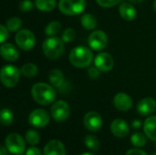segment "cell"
Returning a JSON list of instances; mask_svg holds the SVG:
<instances>
[{
	"label": "cell",
	"instance_id": "cell-15",
	"mask_svg": "<svg viewBox=\"0 0 156 155\" xmlns=\"http://www.w3.org/2000/svg\"><path fill=\"white\" fill-rule=\"evenodd\" d=\"M43 155H67L64 144L58 140L49 141L44 147Z\"/></svg>",
	"mask_w": 156,
	"mask_h": 155
},
{
	"label": "cell",
	"instance_id": "cell-37",
	"mask_svg": "<svg viewBox=\"0 0 156 155\" xmlns=\"http://www.w3.org/2000/svg\"><path fill=\"white\" fill-rule=\"evenodd\" d=\"M8 150L5 146H1L0 148V155H8Z\"/></svg>",
	"mask_w": 156,
	"mask_h": 155
},
{
	"label": "cell",
	"instance_id": "cell-25",
	"mask_svg": "<svg viewBox=\"0 0 156 155\" xmlns=\"http://www.w3.org/2000/svg\"><path fill=\"white\" fill-rule=\"evenodd\" d=\"M61 30V24L59 21H51L49 22L46 28H45V34L48 37H54L57 34H58Z\"/></svg>",
	"mask_w": 156,
	"mask_h": 155
},
{
	"label": "cell",
	"instance_id": "cell-39",
	"mask_svg": "<svg viewBox=\"0 0 156 155\" xmlns=\"http://www.w3.org/2000/svg\"><path fill=\"white\" fill-rule=\"evenodd\" d=\"M129 1L132 3H134V4H139V3H142L144 0H129Z\"/></svg>",
	"mask_w": 156,
	"mask_h": 155
},
{
	"label": "cell",
	"instance_id": "cell-32",
	"mask_svg": "<svg viewBox=\"0 0 156 155\" xmlns=\"http://www.w3.org/2000/svg\"><path fill=\"white\" fill-rule=\"evenodd\" d=\"M122 0H96L99 5L108 8V7H112L115 6L117 4H119Z\"/></svg>",
	"mask_w": 156,
	"mask_h": 155
},
{
	"label": "cell",
	"instance_id": "cell-17",
	"mask_svg": "<svg viewBox=\"0 0 156 155\" xmlns=\"http://www.w3.org/2000/svg\"><path fill=\"white\" fill-rule=\"evenodd\" d=\"M1 57L7 61H16L19 57V51L11 43H3L0 47Z\"/></svg>",
	"mask_w": 156,
	"mask_h": 155
},
{
	"label": "cell",
	"instance_id": "cell-12",
	"mask_svg": "<svg viewBox=\"0 0 156 155\" xmlns=\"http://www.w3.org/2000/svg\"><path fill=\"white\" fill-rule=\"evenodd\" d=\"M94 66L97 67L101 72H108L112 70L114 66L113 58L109 53L101 52L94 58Z\"/></svg>",
	"mask_w": 156,
	"mask_h": 155
},
{
	"label": "cell",
	"instance_id": "cell-19",
	"mask_svg": "<svg viewBox=\"0 0 156 155\" xmlns=\"http://www.w3.org/2000/svg\"><path fill=\"white\" fill-rule=\"evenodd\" d=\"M119 13L122 18H123L126 21H132L137 16V11L135 7L132 4L126 2L122 3V5L119 7Z\"/></svg>",
	"mask_w": 156,
	"mask_h": 155
},
{
	"label": "cell",
	"instance_id": "cell-31",
	"mask_svg": "<svg viewBox=\"0 0 156 155\" xmlns=\"http://www.w3.org/2000/svg\"><path fill=\"white\" fill-rule=\"evenodd\" d=\"M34 4L31 0H22L19 3V9L23 12H29L33 9Z\"/></svg>",
	"mask_w": 156,
	"mask_h": 155
},
{
	"label": "cell",
	"instance_id": "cell-41",
	"mask_svg": "<svg viewBox=\"0 0 156 155\" xmlns=\"http://www.w3.org/2000/svg\"><path fill=\"white\" fill-rule=\"evenodd\" d=\"M153 6H154V10L156 12V0H154V5H153Z\"/></svg>",
	"mask_w": 156,
	"mask_h": 155
},
{
	"label": "cell",
	"instance_id": "cell-24",
	"mask_svg": "<svg viewBox=\"0 0 156 155\" xmlns=\"http://www.w3.org/2000/svg\"><path fill=\"white\" fill-rule=\"evenodd\" d=\"M85 146L92 152H97L100 150V141L94 135H87L84 139Z\"/></svg>",
	"mask_w": 156,
	"mask_h": 155
},
{
	"label": "cell",
	"instance_id": "cell-5",
	"mask_svg": "<svg viewBox=\"0 0 156 155\" xmlns=\"http://www.w3.org/2000/svg\"><path fill=\"white\" fill-rule=\"evenodd\" d=\"M86 8V0H59L58 9L67 16L81 14Z\"/></svg>",
	"mask_w": 156,
	"mask_h": 155
},
{
	"label": "cell",
	"instance_id": "cell-8",
	"mask_svg": "<svg viewBox=\"0 0 156 155\" xmlns=\"http://www.w3.org/2000/svg\"><path fill=\"white\" fill-rule=\"evenodd\" d=\"M51 117L58 122H63L69 117L70 107L64 100L55 101L50 108Z\"/></svg>",
	"mask_w": 156,
	"mask_h": 155
},
{
	"label": "cell",
	"instance_id": "cell-10",
	"mask_svg": "<svg viewBox=\"0 0 156 155\" xmlns=\"http://www.w3.org/2000/svg\"><path fill=\"white\" fill-rule=\"evenodd\" d=\"M88 44L91 49L101 51L104 49L108 44L107 35L102 30H95L89 36Z\"/></svg>",
	"mask_w": 156,
	"mask_h": 155
},
{
	"label": "cell",
	"instance_id": "cell-28",
	"mask_svg": "<svg viewBox=\"0 0 156 155\" xmlns=\"http://www.w3.org/2000/svg\"><path fill=\"white\" fill-rule=\"evenodd\" d=\"M26 141L28 144L34 146V145H37L39 141H40V136H39V133L35 131V130H28L27 132H26Z\"/></svg>",
	"mask_w": 156,
	"mask_h": 155
},
{
	"label": "cell",
	"instance_id": "cell-14",
	"mask_svg": "<svg viewBox=\"0 0 156 155\" xmlns=\"http://www.w3.org/2000/svg\"><path fill=\"white\" fill-rule=\"evenodd\" d=\"M111 131L117 138H124L129 134L130 129L127 122L122 119H115L111 124Z\"/></svg>",
	"mask_w": 156,
	"mask_h": 155
},
{
	"label": "cell",
	"instance_id": "cell-36",
	"mask_svg": "<svg viewBox=\"0 0 156 155\" xmlns=\"http://www.w3.org/2000/svg\"><path fill=\"white\" fill-rule=\"evenodd\" d=\"M125 155H148L144 151L139 149H131L129 150Z\"/></svg>",
	"mask_w": 156,
	"mask_h": 155
},
{
	"label": "cell",
	"instance_id": "cell-26",
	"mask_svg": "<svg viewBox=\"0 0 156 155\" xmlns=\"http://www.w3.org/2000/svg\"><path fill=\"white\" fill-rule=\"evenodd\" d=\"M22 25H23L22 20L19 17H16V16H13V17L8 18L6 20V23H5V26L7 27V29L10 32L19 31Z\"/></svg>",
	"mask_w": 156,
	"mask_h": 155
},
{
	"label": "cell",
	"instance_id": "cell-3",
	"mask_svg": "<svg viewBox=\"0 0 156 155\" xmlns=\"http://www.w3.org/2000/svg\"><path fill=\"white\" fill-rule=\"evenodd\" d=\"M65 50V45L62 38L56 36L47 37L42 44V51L49 59H57L62 56Z\"/></svg>",
	"mask_w": 156,
	"mask_h": 155
},
{
	"label": "cell",
	"instance_id": "cell-22",
	"mask_svg": "<svg viewBox=\"0 0 156 155\" xmlns=\"http://www.w3.org/2000/svg\"><path fill=\"white\" fill-rule=\"evenodd\" d=\"M36 7L43 12L52 11L57 5V0H35Z\"/></svg>",
	"mask_w": 156,
	"mask_h": 155
},
{
	"label": "cell",
	"instance_id": "cell-18",
	"mask_svg": "<svg viewBox=\"0 0 156 155\" xmlns=\"http://www.w3.org/2000/svg\"><path fill=\"white\" fill-rule=\"evenodd\" d=\"M48 80L54 88L58 89L61 91H63V89L66 87L64 74L59 69H52L48 74Z\"/></svg>",
	"mask_w": 156,
	"mask_h": 155
},
{
	"label": "cell",
	"instance_id": "cell-23",
	"mask_svg": "<svg viewBox=\"0 0 156 155\" xmlns=\"http://www.w3.org/2000/svg\"><path fill=\"white\" fill-rule=\"evenodd\" d=\"M20 72L24 77L27 78H33L37 75L38 68L34 63H26L20 69Z\"/></svg>",
	"mask_w": 156,
	"mask_h": 155
},
{
	"label": "cell",
	"instance_id": "cell-7",
	"mask_svg": "<svg viewBox=\"0 0 156 155\" xmlns=\"http://www.w3.org/2000/svg\"><path fill=\"white\" fill-rule=\"evenodd\" d=\"M16 43L22 50H31L36 45L35 35L28 29H22L17 31L16 35Z\"/></svg>",
	"mask_w": 156,
	"mask_h": 155
},
{
	"label": "cell",
	"instance_id": "cell-11",
	"mask_svg": "<svg viewBox=\"0 0 156 155\" xmlns=\"http://www.w3.org/2000/svg\"><path fill=\"white\" fill-rule=\"evenodd\" d=\"M83 123L84 126L87 130L90 132H99L102 125H103V121L101 116L96 112V111H89L85 114L83 118Z\"/></svg>",
	"mask_w": 156,
	"mask_h": 155
},
{
	"label": "cell",
	"instance_id": "cell-27",
	"mask_svg": "<svg viewBox=\"0 0 156 155\" xmlns=\"http://www.w3.org/2000/svg\"><path fill=\"white\" fill-rule=\"evenodd\" d=\"M0 121L2 125L4 126H9L14 122V114L13 112L6 108L2 109L0 112Z\"/></svg>",
	"mask_w": 156,
	"mask_h": 155
},
{
	"label": "cell",
	"instance_id": "cell-42",
	"mask_svg": "<svg viewBox=\"0 0 156 155\" xmlns=\"http://www.w3.org/2000/svg\"><path fill=\"white\" fill-rule=\"evenodd\" d=\"M152 155H156V153H153V154Z\"/></svg>",
	"mask_w": 156,
	"mask_h": 155
},
{
	"label": "cell",
	"instance_id": "cell-30",
	"mask_svg": "<svg viewBox=\"0 0 156 155\" xmlns=\"http://www.w3.org/2000/svg\"><path fill=\"white\" fill-rule=\"evenodd\" d=\"M61 38L66 43H69V42L73 41L76 38V32H75V30L73 28H71V27L66 28L63 31V33H62Z\"/></svg>",
	"mask_w": 156,
	"mask_h": 155
},
{
	"label": "cell",
	"instance_id": "cell-9",
	"mask_svg": "<svg viewBox=\"0 0 156 155\" xmlns=\"http://www.w3.org/2000/svg\"><path fill=\"white\" fill-rule=\"evenodd\" d=\"M50 121V116L45 110L37 109L30 112L28 116V122L35 128L46 127Z\"/></svg>",
	"mask_w": 156,
	"mask_h": 155
},
{
	"label": "cell",
	"instance_id": "cell-2",
	"mask_svg": "<svg viewBox=\"0 0 156 155\" xmlns=\"http://www.w3.org/2000/svg\"><path fill=\"white\" fill-rule=\"evenodd\" d=\"M69 62L78 69H84L90 66L93 60L92 51L84 46H79L71 49L69 53Z\"/></svg>",
	"mask_w": 156,
	"mask_h": 155
},
{
	"label": "cell",
	"instance_id": "cell-20",
	"mask_svg": "<svg viewBox=\"0 0 156 155\" xmlns=\"http://www.w3.org/2000/svg\"><path fill=\"white\" fill-rule=\"evenodd\" d=\"M144 132L150 140L156 142V116H150L144 121Z\"/></svg>",
	"mask_w": 156,
	"mask_h": 155
},
{
	"label": "cell",
	"instance_id": "cell-29",
	"mask_svg": "<svg viewBox=\"0 0 156 155\" xmlns=\"http://www.w3.org/2000/svg\"><path fill=\"white\" fill-rule=\"evenodd\" d=\"M131 143L133 146L141 148L144 147L146 143V138L145 136L141 132H135L131 136Z\"/></svg>",
	"mask_w": 156,
	"mask_h": 155
},
{
	"label": "cell",
	"instance_id": "cell-6",
	"mask_svg": "<svg viewBox=\"0 0 156 155\" xmlns=\"http://www.w3.org/2000/svg\"><path fill=\"white\" fill-rule=\"evenodd\" d=\"M5 146L9 153L16 155H22L26 151V143L18 133H10L5 137Z\"/></svg>",
	"mask_w": 156,
	"mask_h": 155
},
{
	"label": "cell",
	"instance_id": "cell-4",
	"mask_svg": "<svg viewBox=\"0 0 156 155\" xmlns=\"http://www.w3.org/2000/svg\"><path fill=\"white\" fill-rule=\"evenodd\" d=\"M20 70L13 65H5L2 67L0 71V79L2 84L6 88H14L19 81Z\"/></svg>",
	"mask_w": 156,
	"mask_h": 155
},
{
	"label": "cell",
	"instance_id": "cell-33",
	"mask_svg": "<svg viewBox=\"0 0 156 155\" xmlns=\"http://www.w3.org/2000/svg\"><path fill=\"white\" fill-rule=\"evenodd\" d=\"M101 74V70L97 68V67H89L88 68V75L90 78L91 79H98L100 77Z\"/></svg>",
	"mask_w": 156,
	"mask_h": 155
},
{
	"label": "cell",
	"instance_id": "cell-35",
	"mask_svg": "<svg viewBox=\"0 0 156 155\" xmlns=\"http://www.w3.org/2000/svg\"><path fill=\"white\" fill-rule=\"evenodd\" d=\"M26 155H41V152L38 148L32 146L26 151Z\"/></svg>",
	"mask_w": 156,
	"mask_h": 155
},
{
	"label": "cell",
	"instance_id": "cell-16",
	"mask_svg": "<svg viewBox=\"0 0 156 155\" xmlns=\"http://www.w3.org/2000/svg\"><path fill=\"white\" fill-rule=\"evenodd\" d=\"M156 110V100L153 98H144L137 104V112L142 116L152 114Z\"/></svg>",
	"mask_w": 156,
	"mask_h": 155
},
{
	"label": "cell",
	"instance_id": "cell-13",
	"mask_svg": "<svg viewBox=\"0 0 156 155\" xmlns=\"http://www.w3.org/2000/svg\"><path fill=\"white\" fill-rule=\"evenodd\" d=\"M113 105L120 111H128L133 106V100L128 94L120 92L114 96Z\"/></svg>",
	"mask_w": 156,
	"mask_h": 155
},
{
	"label": "cell",
	"instance_id": "cell-1",
	"mask_svg": "<svg viewBox=\"0 0 156 155\" xmlns=\"http://www.w3.org/2000/svg\"><path fill=\"white\" fill-rule=\"evenodd\" d=\"M31 94L34 100L43 106L53 103L57 97V91L53 86L43 82L34 84L31 89Z\"/></svg>",
	"mask_w": 156,
	"mask_h": 155
},
{
	"label": "cell",
	"instance_id": "cell-34",
	"mask_svg": "<svg viewBox=\"0 0 156 155\" xmlns=\"http://www.w3.org/2000/svg\"><path fill=\"white\" fill-rule=\"evenodd\" d=\"M8 29L5 26L1 25L0 26V42L3 44L5 41L8 38Z\"/></svg>",
	"mask_w": 156,
	"mask_h": 155
},
{
	"label": "cell",
	"instance_id": "cell-40",
	"mask_svg": "<svg viewBox=\"0 0 156 155\" xmlns=\"http://www.w3.org/2000/svg\"><path fill=\"white\" fill-rule=\"evenodd\" d=\"M80 155H95V153H81Z\"/></svg>",
	"mask_w": 156,
	"mask_h": 155
},
{
	"label": "cell",
	"instance_id": "cell-21",
	"mask_svg": "<svg viewBox=\"0 0 156 155\" xmlns=\"http://www.w3.org/2000/svg\"><path fill=\"white\" fill-rule=\"evenodd\" d=\"M80 23L85 29L93 30L97 26V18L92 14L87 13L81 16Z\"/></svg>",
	"mask_w": 156,
	"mask_h": 155
},
{
	"label": "cell",
	"instance_id": "cell-38",
	"mask_svg": "<svg viewBox=\"0 0 156 155\" xmlns=\"http://www.w3.org/2000/svg\"><path fill=\"white\" fill-rule=\"evenodd\" d=\"M132 125H133V127L135 128V129H136V128H139V127L141 126V122L138 121V120H135V121L133 122V124H132Z\"/></svg>",
	"mask_w": 156,
	"mask_h": 155
}]
</instances>
